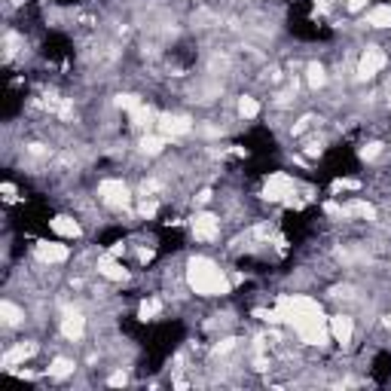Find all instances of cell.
<instances>
[{"label":"cell","mask_w":391,"mask_h":391,"mask_svg":"<svg viewBox=\"0 0 391 391\" xmlns=\"http://www.w3.org/2000/svg\"><path fill=\"white\" fill-rule=\"evenodd\" d=\"M386 67H388V52L382 46H364L358 65H355V74H358V80H376Z\"/></svg>","instance_id":"cell-5"},{"label":"cell","mask_w":391,"mask_h":391,"mask_svg":"<svg viewBox=\"0 0 391 391\" xmlns=\"http://www.w3.org/2000/svg\"><path fill=\"white\" fill-rule=\"evenodd\" d=\"M37 352H40V346H37V342H31V339L28 342H25V339L22 342H12V346L3 352V361H0V364H3V370L10 373V370L22 367L28 358H34Z\"/></svg>","instance_id":"cell-10"},{"label":"cell","mask_w":391,"mask_h":391,"mask_svg":"<svg viewBox=\"0 0 391 391\" xmlns=\"http://www.w3.org/2000/svg\"><path fill=\"white\" fill-rule=\"evenodd\" d=\"M346 10H348V12H361V10H367V0H346Z\"/></svg>","instance_id":"cell-27"},{"label":"cell","mask_w":391,"mask_h":391,"mask_svg":"<svg viewBox=\"0 0 391 391\" xmlns=\"http://www.w3.org/2000/svg\"><path fill=\"white\" fill-rule=\"evenodd\" d=\"M183 278H187V287L196 293V297L214 300V297H226V293H232L230 276L221 269L217 260L205 257V254H193V257L187 260Z\"/></svg>","instance_id":"cell-1"},{"label":"cell","mask_w":391,"mask_h":391,"mask_svg":"<svg viewBox=\"0 0 391 391\" xmlns=\"http://www.w3.org/2000/svg\"><path fill=\"white\" fill-rule=\"evenodd\" d=\"M346 217H361V221H376V205L364 202V199H352L346 205Z\"/></svg>","instance_id":"cell-19"},{"label":"cell","mask_w":391,"mask_h":391,"mask_svg":"<svg viewBox=\"0 0 391 391\" xmlns=\"http://www.w3.org/2000/svg\"><path fill=\"white\" fill-rule=\"evenodd\" d=\"M168 144H171V141H168L162 132H156V135L150 132V135H144V138H141V153H144V156H162Z\"/></svg>","instance_id":"cell-16"},{"label":"cell","mask_w":391,"mask_h":391,"mask_svg":"<svg viewBox=\"0 0 391 391\" xmlns=\"http://www.w3.org/2000/svg\"><path fill=\"white\" fill-rule=\"evenodd\" d=\"M126 382H129V373H126V370H116V373L107 376V386H116V388H120V386H126Z\"/></svg>","instance_id":"cell-26"},{"label":"cell","mask_w":391,"mask_h":391,"mask_svg":"<svg viewBox=\"0 0 391 391\" xmlns=\"http://www.w3.org/2000/svg\"><path fill=\"white\" fill-rule=\"evenodd\" d=\"M77 373V361L67 358V355H56V358L49 361V367H46V376L49 379H67V376Z\"/></svg>","instance_id":"cell-15"},{"label":"cell","mask_w":391,"mask_h":391,"mask_svg":"<svg viewBox=\"0 0 391 391\" xmlns=\"http://www.w3.org/2000/svg\"><path fill=\"white\" fill-rule=\"evenodd\" d=\"M382 150H386V147H382L379 141H367V144H361L358 159H361V162H373L376 156H382Z\"/></svg>","instance_id":"cell-24"},{"label":"cell","mask_w":391,"mask_h":391,"mask_svg":"<svg viewBox=\"0 0 391 391\" xmlns=\"http://www.w3.org/2000/svg\"><path fill=\"white\" fill-rule=\"evenodd\" d=\"M300 193V183L293 175H287V171H269L263 181V196L269 205H284L291 196Z\"/></svg>","instance_id":"cell-2"},{"label":"cell","mask_w":391,"mask_h":391,"mask_svg":"<svg viewBox=\"0 0 391 391\" xmlns=\"http://www.w3.org/2000/svg\"><path fill=\"white\" fill-rule=\"evenodd\" d=\"M364 25L373 31H388L391 28V3H376L373 10H367Z\"/></svg>","instance_id":"cell-13"},{"label":"cell","mask_w":391,"mask_h":391,"mask_svg":"<svg viewBox=\"0 0 391 391\" xmlns=\"http://www.w3.org/2000/svg\"><path fill=\"white\" fill-rule=\"evenodd\" d=\"M58 333L65 342H83L86 336V315L77 312V309H67L58 321Z\"/></svg>","instance_id":"cell-9"},{"label":"cell","mask_w":391,"mask_h":391,"mask_svg":"<svg viewBox=\"0 0 391 391\" xmlns=\"http://www.w3.org/2000/svg\"><path fill=\"white\" fill-rule=\"evenodd\" d=\"M0 190H3V199H6V202H16V187H12V183H3Z\"/></svg>","instance_id":"cell-28"},{"label":"cell","mask_w":391,"mask_h":391,"mask_svg":"<svg viewBox=\"0 0 391 391\" xmlns=\"http://www.w3.org/2000/svg\"><path fill=\"white\" fill-rule=\"evenodd\" d=\"M236 113H238V120H245V122L257 120L260 116V101L254 98V95H242V98L236 101Z\"/></svg>","instance_id":"cell-18"},{"label":"cell","mask_w":391,"mask_h":391,"mask_svg":"<svg viewBox=\"0 0 391 391\" xmlns=\"http://www.w3.org/2000/svg\"><path fill=\"white\" fill-rule=\"evenodd\" d=\"M49 230L56 232L58 238H65V242H74V238H83V223H80L74 214H56V217L49 221Z\"/></svg>","instance_id":"cell-12"},{"label":"cell","mask_w":391,"mask_h":391,"mask_svg":"<svg viewBox=\"0 0 391 391\" xmlns=\"http://www.w3.org/2000/svg\"><path fill=\"white\" fill-rule=\"evenodd\" d=\"M113 104L120 107V111L132 113L138 104H144V98H141V95H135V92H120V95H116V101H113Z\"/></svg>","instance_id":"cell-23"},{"label":"cell","mask_w":391,"mask_h":391,"mask_svg":"<svg viewBox=\"0 0 391 391\" xmlns=\"http://www.w3.org/2000/svg\"><path fill=\"white\" fill-rule=\"evenodd\" d=\"M327 67L321 65V61H312V65H306V83L312 92H318V89H324L327 86Z\"/></svg>","instance_id":"cell-17"},{"label":"cell","mask_w":391,"mask_h":391,"mask_svg":"<svg viewBox=\"0 0 391 391\" xmlns=\"http://www.w3.org/2000/svg\"><path fill=\"white\" fill-rule=\"evenodd\" d=\"M211 199H214V193H211V190L205 187V190H199V193L193 196V205H196V208H205V205H208Z\"/></svg>","instance_id":"cell-25"},{"label":"cell","mask_w":391,"mask_h":391,"mask_svg":"<svg viewBox=\"0 0 391 391\" xmlns=\"http://www.w3.org/2000/svg\"><path fill=\"white\" fill-rule=\"evenodd\" d=\"M34 260L40 266H61L71 260V245H65V238H56V242H37L34 245Z\"/></svg>","instance_id":"cell-6"},{"label":"cell","mask_w":391,"mask_h":391,"mask_svg":"<svg viewBox=\"0 0 391 391\" xmlns=\"http://www.w3.org/2000/svg\"><path fill=\"white\" fill-rule=\"evenodd\" d=\"M95 196L111 211H126L129 205H132V190H129V183L122 181V177H104V181H98Z\"/></svg>","instance_id":"cell-3"},{"label":"cell","mask_w":391,"mask_h":391,"mask_svg":"<svg viewBox=\"0 0 391 391\" xmlns=\"http://www.w3.org/2000/svg\"><path fill=\"white\" fill-rule=\"evenodd\" d=\"M129 116H132V126H135V129H150L156 120H159V116L153 113V107H150V104H138Z\"/></svg>","instance_id":"cell-20"},{"label":"cell","mask_w":391,"mask_h":391,"mask_svg":"<svg viewBox=\"0 0 391 391\" xmlns=\"http://www.w3.org/2000/svg\"><path fill=\"white\" fill-rule=\"evenodd\" d=\"M95 272L107 281H116V284H120V281H129V269L120 263V257H113V254H107V251L95 260Z\"/></svg>","instance_id":"cell-11"},{"label":"cell","mask_w":391,"mask_h":391,"mask_svg":"<svg viewBox=\"0 0 391 391\" xmlns=\"http://www.w3.org/2000/svg\"><path fill=\"white\" fill-rule=\"evenodd\" d=\"M156 214H159V199H156V196H144L141 205H138V217H141V221H153Z\"/></svg>","instance_id":"cell-22"},{"label":"cell","mask_w":391,"mask_h":391,"mask_svg":"<svg viewBox=\"0 0 391 391\" xmlns=\"http://www.w3.org/2000/svg\"><path fill=\"white\" fill-rule=\"evenodd\" d=\"M156 126H159V132L166 135L168 141H181V138H187V135L196 132V122L190 120L187 113H159Z\"/></svg>","instance_id":"cell-7"},{"label":"cell","mask_w":391,"mask_h":391,"mask_svg":"<svg viewBox=\"0 0 391 391\" xmlns=\"http://www.w3.org/2000/svg\"><path fill=\"white\" fill-rule=\"evenodd\" d=\"M327 327H331V339L339 348H348L355 342V318L346 312H336L327 318Z\"/></svg>","instance_id":"cell-8"},{"label":"cell","mask_w":391,"mask_h":391,"mask_svg":"<svg viewBox=\"0 0 391 391\" xmlns=\"http://www.w3.org/2000/svg\"><path fill=\"white\" fill-rule=\"evenodd\" d=\"M0 321H3L6 331H12V327H22L25 324V309L19 303H12L10 297L0 300Z\"/></svg>","instance_id":"cell-14"},{"label":"cell","mask_w":391,"mask_h":391,"mask_svg":"<svg viewBox=\"0 0 391 391\" xmlns=\"http://www.w3.org/2000/svg\"><path fill=\"white\" fill-rule=\"evenodd\" d=\"M190 236H193L199 245H214V242H221V236H223V221L214 214V211L199 208L196 214L190 217Z\"/></svg>","instance_id":"cell-4"},{"label":"cell","mask_w":391,"mask_h":391,"mask_svg":"<svg viewBox=\"0 0 391 391\" xmlns=\"http://www.w3.org/2000/svg\"><path fill=\"white\" fill-rule=\"evenodd\" d=\"M159 312H162V300L159 297L141 300V306H138V318L141 321H156V318H159Z\"/></svg>","instance_id":"cell-21"}]
</instances>
